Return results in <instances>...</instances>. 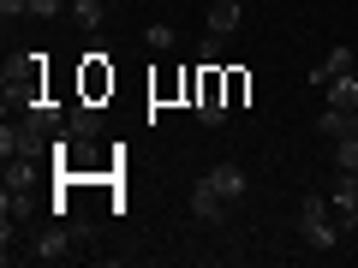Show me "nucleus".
I'll use <instances>...</instances> for the list:
<instances>
[{"label": "nucleus", "mask_w": 358, "mask_h": 268, "mask_svg": "<svg viewBox=\"0 0 358 268\" xmlns=\"http://www.w3.org/2000/svg\"><path fill=\"white\" fill-rule=\"evenodd\" d=\"M299 232H305V244H317V251H334V244H341L329 197H305V203H299Z\"/></svg>", "instance_id": "nucleus-1"}, {"label": "nucleus", "mask_w": 358, "mask_h": 268, "mask_svg": "<svg viewBox=\"0 0 358 268\" xmlns=\"http://www.w3.org/2000/svg\"><path fill=\"white\" fill-rule=\"evenodd\" d=\"M6 102H18V107L42 102V54H24L18 66H6Z\"/></svg>", "instance_id": "nucleus-2"}, {"label": "nucleus", "mask_w": 358, "mask_h": 268, "mask_svg": "<svg viewBox=\"0 0 358 268\" xmlns=\"http://www.w3.org/2000/svg\"><path fill=\"white\" fill-rule=\"evenodd\" d=\"M78 96L84 102H108L114 96V66H108V54H84V66H78Z\"/></svg>", "instance_id": "nucleus-3"}, {"label": "nucleus", "mask_w": 358, "mask_h": 268, "mask_svg": "<svg viewBox=\"0 0 358 268\" xmlns=\"http://www.w3.org/2000/svg\"><path fill=\"white\" fill-rule=\"evenodd\" d=\"M203 179L221 191V203H239V197H245V167H239V161H215Z\"/></svg>", "instance_id": "nucleus-4"}, {"label": "nucleus", "mask_w": 358, "mask_h": 268, "mask_svg": "<svg viewBox=\"0 0 358 268\" xmlns=\"http://www.w3.org/2000/svg\"><path fill=\"white\" fill-rule=\"evenodd\" d=\"M66 131H72V137H96V131H102V102H84V96H78V102L66 107Z\"/></svg>", "instance_id": "nucleus-5"}, {"label": "nucleus", "mask_w": 358, "mask_h": 268, "mask_svg": "<svg viewBox=\"0 0 358 268\" xmlns=\"http://www.w3.org/2000/svg\"><path fill=\"white\" fill-rule=\"evenodd\" d=\"M317 131H322L329 143H341V137H358V114H352V107H322Z\"/></svg>", "instance_id": "nucleus-6"}, {"label": "nucleus", "mask_w": 358, "mask_h": 268, "mask_svg": "<svg viewBox=\"0 0 358 268\" xmlns=\"http://www.w3.org/2000/svg\"><path fill=\"white\" fill-rule=\"evenodd\" d=\"M30 256H36V262H66V256H72V232H66V227L42 232V239H36V251H30Z\"/></svg>", "instance_id": "nucleus-7"}, {"label": "nucleus", "mask_w": 358, "mask_h": 268, "mask_svg": "<svg viewBox=\"0 0 358 268\" xmlns=\"http://www.w3.org/2000/svg\"><path fill=\"white\" fill-rule=\"evenodd\" d=\"M322 96H329V107H352V114H358V72L329 77V84H322Z\"/></svg>", "instance_id": "nucleus-8"}, {"label": "nucleus", "mask_w": 358, "mask_h": 268, "mask_svg": "<svg viewBox=\"0 0 358 268\" xmlns=\"http://www.w3.org/2000/svg\"><path fill=\"white\" fill-rule=\"evenodd\" d=\"M239 18H245L239 0H215V6H209V36H233V30H239Z\"/></svg>", "instance_id": "nucleus-9"}, {"label": "nucleus", "mask_w": 358, "mask_h": 268, "mask_svg": "<svg viewBox=\"0 0 358 268\" xmlns=\"http://www.w3.org/2000/svg\"><path fill=\"white\" fill-rule=\"evenodd\" d=\"M221 209H227V203H221V191L209 185V179H197V191H192V215H197V221H221Z\"/></svg>", "instance_id": "nucleus-10"}, {"label": "nucleus", "mask_w": 358, "mask_h": 268, "mask_svg": "<svg viewBox=\"0 0 358 268\" xmlns=\"http://www.w3.org/2000/svg\"><path fill=\"white\" fill-rule=\"evenodd\" d=\"M341 72H352V48H329L322 54V66L310 77H317V84H329V77H341Z\"/></svg>", "instance_id": "nucleus-11"}, {"label": "nucleus", "mask_w": 358, "mask_h": 268, "mask_svg": "<svg viewBox=\"0 0 358 268\" xmlns=\"http://www.w3.org/2000/svg\"><path fill=\"white\" fill-rule=\"evenodd\" d=\"M102 13H108L102 0H72V18H78L84 30H96V24H102Z\"/></svg>", "instance_id": "nucleus-12"}, {"label": "nucleus", "mask_w": 358, "mask_h": 268, "mask_svg": "<svg viewBox=\"0 0 358 268\" xmlns=\"http://www.w3.org/2000/svg\"><path fill=\"white\" fill-rule=\"evenodd\" d=\"M245 96H251V72H239V66H233V72H227V107H239Z\"/></svg>", "instance_id": "nucleus-13"}, {"label": "nucleus", "mask_w": 358, "mask_h": 268, "mask_svg": "<svg viewBox=\"0 0 358 268\" xmlns=\"http://www.w3.org/2000/svg\"><path fill=\"white\" fill-rule=\"evenodd\" d=\"M334 167L358 173V137H341V143H334Z\"/></svg>", "instance_id": "nucleus-14"}, {"label": "nucleus", "mask_w": 358, "mask_h": 268, "mask_svg": "<svg viewBox=\"0 0 358 268\" xmlns=\"http://www.w3.org/2000/svg\"><path fill=\"white\" fill-rule=\"evenodd\" d=\"M143 42L162 54V48H173V30H167V24H150V30H143Z\"/></svg>", "instance_id": "nucleus-15"}, {"label": "nucleus", "mask_w": 358, "mask_h": 268, "mask_svg": "<svg viewBox=\"0 0 358 268\" xmlns=\"http://www.w3.org/2000/svg\"><path fill=\"white\" fill-rule=\"evenodd\" d=\"M221 42H227V36H203V54H197V60H203V66H221Z\"/></svg>", "instance_id": "nucleus-16"}, {"label": "nucleus", "mask_w": 358, "mask_h": 268, "mask_svg": "<svg viewBox=\"0 0 358 268\" xmlns=\"http://www.w3.org/2000/svg\"><path fill=\"white\" fill-rule=\"evenodd\" d=\"M60 13V0H30V18H54Z\"/></svg>", "instance_id": "nucleus-17"}, {"label": "nucleus", "mask_w": 358, "mask_h": 268, "mask_svg": "<svg viewBox=\"0 0 358 268\" xmlns=\"http://www.w3.org/2000/svg\"><path fill=\"white\" fill-rule=\"evenodd\" d=\"M0 13H30V0H0Z\"/></svg>", "instance_id": "nucleus-18"}]
</instances>
